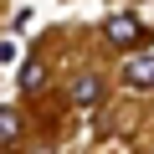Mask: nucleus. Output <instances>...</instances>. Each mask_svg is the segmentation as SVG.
I'll list each match as a JSON object with an SVG mask.
<instances>
[{
    "instance_id": "obj_1",
    "label": "nucleus",
    "mask_w": 154,
    "mask_h": 154,
    "mask_svg": "<svg viewBox=\"0 0 154 154\" xmlns=\"http://www.w3.org/2000/svg\"><path fill=\"white\" fill-rule=\"evenodd\" d=\"M103 31H108V41H113V46H134V41L144 36V26H139V16H128V11H118V16H108V26H103Z\"/></svg>"
},
{
    "instance_id": "obj_2",
    "label": "nucleus",
    "mask_w": 154,
    "mask_h": 154,
    "mask_svg": "<svg viewBox=\"0 0 154 154\" xmlns=\"http://www.w3.org/2000/svg\"><path fill=\"white\" fill-rule=\"evenodd\" d=\"M98 98H103V82H98L93 72H82V77L72 82V103H77V108H93Z\"/></svg>"
},
{
    "instance_id": "obj_3",
    "label": "nucleus",
    "mask_w": 154,
    "mask_h": 154,
    "mask_svg": "<svg viewBox=\"0 0 154 154\" xmlns=\"http://www.w3.org/2000/svg\"><path fill=\"white\" fill-rule=\"evenodd\" d=\"M16 82H21V93H41V88H46V62H36V57H31V62L16 72Z\"/></svg>"
},
{
    "instance_id": "obj_4",
    "label": "nucleus",
    "mask_w": 154,
    "mask_h": 154,
    "mask_svg": "<svg viewBox=\"0 0 154 154\" xmlns=\"http://www.w3.org/2000/svg\"><path fill=\"white\" fill-rule=\"evenodd\" d=\"M123 77H128V88H154V57H134Z\"/></svg>"
},
{
    "instance_id": "obj_5",
    "label": "nucleus",
    "mask_w": 154,
    "mask_h": 154,
    "mask_svg": "<svg viewBox=\"0 0 154 154\" xmlns=\"http://www.w3.org/2000/svg\"><path fill=\"white\" fill-rule=\"evenodd\" d=\"M16 139H21V113L0 108V144H16Z\"/></svg>"
}]
</instances>
